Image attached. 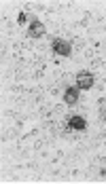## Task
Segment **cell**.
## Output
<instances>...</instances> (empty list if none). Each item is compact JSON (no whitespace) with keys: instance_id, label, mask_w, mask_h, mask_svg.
<instances>
[{"instance_id":"obj_4","label":"cell","mask_w":106,"mask_h":184,"mask_svg":"<svg viewBox=\"0 0 106 184\" xmlns=\"http://www.w3.org/2000/svg\"><path fill=\"white\" fill-rule=\"evenodd\" d=\"M85 127H87L85 116H81V114H72L70 119H68V129H72V131H85Z\"/></svg>"},{"instance_id":"obj_6","label":"cell","mask_w":106,"mask_h":184,"mask_svg":"<svg viewBox=\"0 0 106 184\" xmlns=\"http://www.w3.org/2000/svg\"><path fill=\"white\" fill-rule=\"evenodd\" d=\"M17 23H19V26H28V23H30V17H28V13H24V11L19 13V15H17Z\"/></svg>"},{"instance_id":"obj_3","label":"cell","mask_w":106,"mask_h":184,"mask_svg":"<svg viewBox=\"0 0 106 184\" xmlns=\"http://www.w3.org/2000/svg\"><path fill=\"white\" fill-rule=\"evenodd\" d=\"M77 87L79 89H91L93 87V74L87 70H81L77 74Z\"/></svg>"},{"instance_id":"obj_1","label":"cell","mask_w":106,"mask_h":184,"mask_svg":"<svg viewBox=\"0 0 106 184\" xmlns=\"http://www.w3.org/2000/svg\"><path fill=\"white\" fill-rule=\"evenodd\" d=\"M51 49L55 55H60V57H68L72 53V44L70 40H66V38H53L51 40Z\"/></svg>"},{"instance_id":"obj_2","label":"cell","mask_w":106,"mask_h":184,"mask_svg":"<svg viewBox=\"0 0 106 184\" xmlns=\"http://www.w3.org/2000/svg\"><path fill=\"white\" fill-rule=\"evenodd\" d=\"M45 23L40 21V19H36V17H32L30 19V23H28V36L30 38H40V36H45Z\"/></svg>"},{"instance_id":"obj_5","label":"cell","mask_w":106,"mask_h":184,"mask_svg":"<svg viewBox=\"0 0 106 184\" xmlns=\"http://www.w3.org/2000/svg\"><path fill=\"white\" fill-rule=\"evenodd\" d=\"M79 95H81V89L74 85V87H68L66 91H64V102L68 106H74L77 102H79Z\"/></svg>"}]
</instances>
